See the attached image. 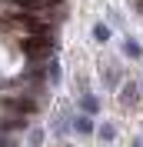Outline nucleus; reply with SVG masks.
<instances>
[{
	"label": "nucleus",
	"instance_id": "nucleus-5",
	"mask_svg": "<svg viewBox=\"0 0 143 147\" xmlns=\"http://www.w3.org/2000/svg\"><path fill=\"white\" fill-rule=\"evenodd\" d=\"M80 110H83V114H97V110H100V100L93 97V94H80Z\"/></svg>",
	"mask_w": 143,
	"mask_h": 147
},
{
	"label": "nucleus",
	"instance_id": "nucleus-4",
	"mask_svg": "<svg viewBox=\"0 0 143 147\" xmlns=\"http://www.w3.org/2000/svg\"><path fill=\"white\" fill-rule=\"evenodd\" d=\"M73 130H77V134H93V120L87 117V114H80V117H73Z\"/></svg>",
	"mask_w": 143,
	"mask_h": 147
},
{
	"label": "nucleus",
	"instance_id": "nucleus-1",
	"mask_svg": "<svg viewBox=\"0 0 143 147\" xmlns=\"http://www.w3.org/2000/svg\"><path fill=\"white\" fill-rule=\"evenodd\" d=\"M20 50L27 57H47V54L57 50V44H53L50 34H33V37H23V40H20Z\"/></svg>",
	"mask_w": 143,
	"mask_h": 147
},
{
	"label": "nucleus",
	"instance_id": "nucleus-3",
	"mask_svg": "<svg viewBox=\"0 0 143 147\" xmlns=\"http://www.w3.org/2000/svg\"><path fill=\"white\" fill-rule=\"evenodd\" d=\"M136 100H140V87H136V84H126L123 90H120V104L130 107V104H136Z\"/></svg>",
	"mask_w": 143,
	"mask_h": 147
},
{
	"label": "nucleus",
	"instance_id": "nucleus-13",
	"mask_svg": "<svg viewBox=\"0 0 143 147\" xmlns=\"http://www.w3.org/2000/svg\"><path fill=\"white\" fill-rule=\"evenodd\" d=\"M130 147H143V137H136V140H133V144H130Z\"/></svg>",
	"mask_w": 143,
	"mask_h": 147
},
{
	"label": "nucleus",
	"instance_id": "nucleus-7",
	"mask_svg": "<svg viewBox=\"0 0 143 147\" xmlns=\"http://www.w3.org/2000/svg\"><path fill=\"white\" fill-rule=\"evenodd\" d=\"M97 137L103 140V144H110V140L116 137V127H113V124H100V127H97Z\"/></svg>",
	"mask_w": 143,
	"mask_h": 147
},
{
	"label": "nucleus",
	"instance_id": "nucleus-8",
	"mask_svg": "<svg viewBox=\"0 0 143 147\" xmlns=\"http://www.w3.org/2000/svg\"><path fill=\"white\" fill-rule=\"evenodd\" d=\"M123 54H126V57H133V60H136V57H143V47L136 44V40H123Z\"/></svg>",
	"mask_w": 143,
	"mask_h": 147
},
{
	"label": "nucleus",
	"instance_id": "nucleus-9",
	"mask_svg": "<svg viewBox=\"0 0 143 147\" xmlns=\"http://www.w3.org/2000/svg\"><path fill=\"white\" fill-rule=\"evenodd\" d=\"M93 40H97V44H107L110 40V27L107 24H97V27H93Z\"/></svg>",
	"mask_w": 143,
	"mask_h": 147
},
{
	"label": "nucleus",
	"instance_id": "nucleus-2",
	"mask_svg": "<svg viewBox=\"0 0 143 147\" xmlns=\"http://www.w3.org/2000/svg\"><path fill=\"white\" fill-rule=\"evenodd\" d=\"M3 107L17 110V114H33V110H37V100H33V97H13V100H3Z\"/></svg>",
	"mask_w": 143,
	"mask_h": 147
},
{
	"label": "nucleus",
	"instance_id": "nucleus-6",
	"mask_svg": "<svg viewBox=\"0 0 143 147\" xmlns=\"http://www.w3.org/2000/svg\"><path fill=\"white\" fill-rule=\"evenodd\" d=\"M27 127V117H3L0 120V130H23Z\"/></svg>",
	"mask_w": 143,
	"mask_h": 147
},
{
	"label": "nucleus",
	"instance_id": "nucleus-10",
	"mask_svg": "<svg viewBox=\"0 0 143 147\" xmlns=\"http://www.w3.org/2000/svg\"><path fill=\"white\" fill-rule=\"evenodd\" d=\"M103 84H107V87H116V84H120V74H116L113 67H103Z\"/></svg>",
	"mask_w": 143,
	"mask_h": 147
},
{
	"label": "nucleus",
	"instance_id": "nucleus-12",
	"mask_svg": "<svg viewBox=\"0 0 143 147\" xmlns=\"http://www.w3.org/2000/svg\"><path fill=\"white\" fill-rule=\"evenodd\" d=\"M30 147H43V130H40V127L30 134Z\"/></svg>",
	"mask_w": 143,
	"mask_h": 147
},
{
	"label": "nucleus",
	"instance_id": "nucleus-11",
	"mask_svg": "<svg viewBox=\"0 0 143 147\" xmlns=\"http://www.w3.org/2000/svg\"><path fill=\"white\" fill-rule=\"evenodd\" d=\"M47 84H60V64H57V60L47 67Z\"/></svg>",
	"mask_w": 143,
	"mask_h": 147
}]
</instances>
